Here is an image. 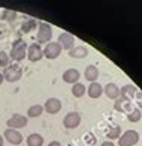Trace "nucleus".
Instances as JSON below:
<instances>
[{
    "label": "nucleus",
    "instance_id": "obj_22",
    "mask_svg": "<svg viewBox=\"0 0 142 146\" xmlns=\"http://www.w3.org/2000/svg\"><path fill=\"white\" fill-rule=\"evenodd\" d=\"M84 94H85V86L82 83H75L72 88V95L76 96V98H81Z\"/></svg>",
    "mask_w": 142,
    "mask_h": 146
},
{
    "label": "nucleus",
    "instance_id": "obj_31",
    "mask_svg": "<svg viewBox=\"0 0 142 146\" xmlns=\"http://www.w3.org/2000/svg\"><path fill=\"white\" fill-rule=\"evenodd\" d=\"M3 82H5V78H3V74H2V72H0V84H2Z\"/></svg>",
    "mask_w": 142,
    "mask_h": 146
},
{
    "label": "nucleus",
    "instance_id": "obj_9",
    "mask_svg": "<svg viewBox=\"0 0 142 146\" xmlns=\"http://www.w3.org/2000/svg\"><path fill=\"white\" fill-rule=\"evenodd\" d=\"M6 125L8 128H12V129H18V128H24L27 125V117L23 116V115H14L12 117H9L8 119V122H6Z\"/></svg>",
    "mask_w": 142,
    "mask_h": 146
},
{
    "label": "nucleus",
    "instance_id": "obj_26",
    "mask_svg": "<svg viewBox=\"0 0 142 146\" xmlns=\"http://www.w3.org/2000/svg\"><path fill=\"white\" fill-rule=\"evenodd\" d=\"M8 63H9V56L5 51H0V68H2V66L6 68Z\"/></svg>",
    "mask_w": 142,
    "mask_h": 146
},
{
    "label": "nucleus",
    "instance_id": "obj_18",
    "mask_svg": "<svg viewBox=\"0 0 142 146\" xmlns=\"http://www.w3.org/2000/svg\"><path fill=\"white\" fill-rule=\"evenodd\" d=\"M36 27H37V21L30 18V20H26L24 23L21 24V32H23V33H30V32L35 30Z\"/></svg>",
    "mask_w": 142,
    "mask_h": 146
},
{
    "label": "nucleus",
    "instance_id": "obj_14",
    "mask_svg": "<svg viewBox=\"0 0 142 146\" xmlns=\"http://www.w3.org/2000/svg\"><path fill=\"white\" fill-rule=\"evenodd\" d=\"M103 90H105V94L109 100H117L120 96V88L115 83H108L105 88H103Z\"/></svg>",
    "mask_w": 142,
    "mask_h": 146
},
{
    "label": "nucleus",
    "instance_id": "obj_17",
    "mask_svg": "<svg viewBox=\"0 0 142 146\" xmlns=\"http://www.w3.org/2000/svg\"><path fill=\"white\" fill-rule=\"evenodd\" d=\"M87 54H88V50L85 47H73L72 50L69 51V56L73 59H84Z\"/></svg>",
    "mask_w": 142,
    "mask_h": 146
},
{
    "label": "nucleus",
    "instance_id": "obj_30",
    "mask_svg": "<svg viewBox=\"0 0 142 146\" xmlns=\"http://www.w3.org/2000/svg\"><path fill=\"white\" fill-rule=\"evenodd\" d=\"M100 146H115V145H114L112 142H103Z\"/></svg>",
    "mask_w": 142,
    "mask_h": 146
},
{
    "label": "nucleus",
    "instance_id": "obj_5",
    "mask_svg": "<svg viewBox=\"0 0 142 146\" xmlns=\"http://www.w3.org/2000/svg\"><path fill=\"white\" fill-rule=\"evenodd\" d=\"M114 109H115L117 111H121V113H129V111H132V109H133V106H132V98H129V96H124V95H120L118 98L115 100Z\"/></svg>",
    "mask_w": 142,
    "mask_h": 146
},
{
    "label": "nucleus",
    "instance_id": "obj_13",
    "mask_svg": "<svg viewBox=\"0 0 142 146\" xmlns=\"http://www.w3.org/2000/svg\"><path fill=\"white\" fill-rule=\"evenodd\" d=\"M79 77H81V75H79V71H78V69H73V68L66 69V71L63 72V82H64V83H69V84L78 83Z\"/></svg>",
    "mask_w": 142,
    "mask_h": 146
},
{
    "label": "nucleus",
    "instance_id": "obj_24",
    "mask_svg": "<svg viewBox=\"0 0 142 146\" xmlns=\"http://www.w3.org/2000/svg\"><path fill=\"white\" fill-rule=\"evenodd\" d=\"M120 136H121V128H120L118 125L115 127H112V128H109V131H108V137L114 140V139H120Z\"/></svg>",
    "mask_w": 142,
    "mask_h": 146
},
{
    "label": "nucleus",
    "instance_id": "obj_20",
    "mask_svg": "<svg viewBox=\"0 0 142 146\" xmlns=\"http://www.w3.org/2000/svg\"><path fill=\"white\" fill-rule=\"evenodd\" d=\"M136 92H138L136 86H133V84H126L124 88H121V90H120V95H124V96H129V98H133V96L136 95Z\"/></svg>",
    "mask_w": 142,
    "mask_h": 146
},
{
    "label": "nucleus",
    "instance_id": "obj_3",
    "mask_svg": "<svg viewBox=\"0 0 142 146\" xmlns=\"http://www.w3.org/2000/svg\"><path fill=\"white\" fill-rule=\"evenodd\" d=\"M52 38V27L48 23H39L37 29V44H48Z\"/></svg>",
    "mask_w": 142,
    "mask_h": 146
},
{
    "label": "nucleus",
    "instance_id": "obj_32",
    "mask_svg": "<svg viewBox=\"0 0 142 146\" xmlns=\"http://www.w3.org/2000/svg\"><path fill=\"white\" fill-rule=\"evenodd\" d=\"M3 142H5V140H3V137H2V134H0V146H3Z\"/></svg>",
    "mask_w": 142,
    "mask_h": 146
},
{
    "label": "nucleus",
    "instance_id": "obj_15",
    "mask_svg": "<svg viewBox=\"0 0 142 146\" xmlns=\"http://www.w3.org/2000/svg\"><path fill=\"white\" fill-rule=\"evenodd\" d=\"M84 77L88 80V82L94 83L97 77H99V69H97L96 65H88V66L85 68V72H84Z\"/></svg>",
    "mask_w": 142,
    "mask_h": 146
},
{
    "label": "nucleus",
    "instance_id": "obj_21",
    "mask_svg": "<svg viewBox=\"0 0 142 146\" xmlns=\"http://www.w3.org/2000/svg\"><path fill=\"white\" fill-rule=\"evenodd\" d=\"M43 111H45V110H43V106L36 104V106H31L30 109L27 110V116H29V117H39Z\"/></svg>",
    "mask_w": 142,
    "mask_h": 146
},
{
    "label": "nucleus",
    "instance_id": "obj_6",
    "mask_svg": "<svg viewBox=\"0 0 142 146\" xmlns=\"http://www.w3.org/2000/svg\"><path fill=\"white\" fill-rule=\"evenodd\" d=\"M43 56H45L46 59H50V60H52V59H57L60 54H62V47L58 45V42H48L46 47L43 48Z\"/></svg>",
    "mask_w": 142,
    "mask_h": 146
},
{
    "label": "nucleus",
    "instance_id": "obj_1",
    "mask_svg": "<svg viewBox=\"0 0 142 146\" xmlns=\"http://www.w3.org/2000/svg\"><path fill=\"white\" fill-rule=\"evenodd\" d=\"M27 54V44L24 39H15L12 44V50H10V57L17 62H21L23 59H26Z\"/></svg>",
    "mask_w": 142,
    "mask_h": 146
},
{
    "label": "nucleus",
    "instance_id": "obj_10",
    "mask_svg": "<svg viewBox=\"0 0 142 146\" xmlns=\"http://www.w3.org/2000/svg\"><path fill=\"white\" fill-rule=\"evenodd\" d=\"M58 45L64 48V50H72V48L75 47V36L67 33V32H64V33H62L58 36Z\"/></svg>",
    "mask_w": 142,
    "mask_h": 146
},
{
    "label": "nucleus",
    "instance_id": "obj_16",
    "mask_svg": "<svg viewBox=\"0 0 142 146\" xmlns=\"http://www.w3.org/2000/svg\"><path fill=\"white\" fill-rule=\"evenodd\" d=\"M87 94H88L90 98H99V96L103 94V88L99 84V83H90V86L87 88Z\"/></svg>",
    "mask_w": 142,
    "mask_h": 146
},
{
    "label": "nucleus",
    "instance_id": "obj_12",
    "mask_svg": "<svg viewBox=\"0 0 142 146\" xmlns=\"http://www.w3.org/2000/svg\"><path fill=\"white\" fill-rule=\"evenodd\" d=\"M43 110H45L46 113H50V115H56V113H58L60 110H62V101H60L58 98L46 100L45 106H43Z\"/></svg>",
    "mask_w": 142,
    "mask_h": 146
},
{
    "label": "nucleus",
    "instance_id": "obj_8",
    "mask_svg": "<svg viewBox=\"0 0 142 146\" xmlns=\"http://www.w3.org/2000/svg\"><path fill=\"white\" fill-rule=\"evenodd\" d=\"M79 123H81V116H79V113H76V111L67 113V115L64 116V119H63V125L66 128H69V129L76 128Z\"/></svg>",
    "mask_w": 142,
    "mask_h": 146
},
{
    "label": "nucleus",
    "instance_id": "obj_7",
    "mask_svg": "<svg viewBox=\"0 0 142 146\" xmlns=\"http://www.w3.org/2000/svg\"><path fill=\"white\" fill-rule=\"evenodd\" d=\"M27 57H29V60H31V62L41 60V59L43 57V51H42L41 45L35 42V44L27 47Z\"/></svg>",
    "mask_w": 142,
    "mask_h": 146
},
{
    "label": "nucleus",
    "instance_id": "obj_25",
    "mask_svg": "<svg viewBox=\"0 0 142 146\" xmlns=\"http://www.w3.org/2000/svg\"><path fill=\"white\" fill-rule=\"evenodd\" d=\"M17 18V12L15 11H10V9H5L3 14H2V20L5 21H14Z\"/></svg>",
    "mask_w": 142,
    "mask_h": 146
},
{
    "label": "nucleus",
    "instance_id": "obj_2",
    "mask_svg": "<svg viewBox=\"0 0 142 146\" xmlns=\"http://www.w3.org/2000/svg\"><path fill=\"white\" fill-rule=\"evenodd\" d=\"M23 77V69H21L18 65H10V66H6L3 71V78L9 83H15Z\"/></svg>",
    "mask_w": 142,
    "mask_h": 146
},
{
    "label": "nucleus",
    "instance_id": "obj_27",
    "mask_svg": "<svg viewBox=\"0 0 142 146\" xmlns=\"http://www.w3.org/2000/svg\"><path fill=\"white\" fill-rule=\"evenodd\" d=\"M136 104H138V109H142V92H136Z\"/></svg>",
    "mask_w": 142,
    "mask_h": 146
},
{
    "label": "nucleus",
    "instance_id": "obj_11",
    "mask_svg": "<svg viewBox=\"0 0 142 146\" xmlns=\"http://www.w3.org/2000/svg\"><path fill=\"white\" fill-rule=\"evenodd\" d=\"M5 139L8 140L10 145H20L23 142V134H21L18 129H12V128H8L6 131H5Z\"/></svg>",
    "mask_w": 142,
    "mask_h": 146
},
{
    "label": "nucleus",
    "instance_id": "obj_28",
    "mask_svg": "<svg viewBox=\"0 0 142 146\" xmlns=\"http://www.w3.org/2000/svg\"><path fill=\"white\" fill-rule=\"evenodd\" d=\"M84 140H85V142H88V143H93V142H94V137H91V134H87V136L84 137Z\"/></svg>",
    "mask_w": 142,
    "mask_h": 146
},
{
    "label": "nucleus",
    "instance_id": "obj_4",
    "mask_svg": "<svg viewBox=\"0 0 142 146\" xmlns=\"http://www.w3.org/2000/svg\"><path fill=\"white\" fill-rule=\"evenodd\" d=\"M139 142V134L135 129H127L123 136H120L118 145L120 146H133Z\"/></svg>",
    "mask_w": 142,
    "mask_h": 146
},
{
    "label": "nucleus",
    "instance_id": "obj_23",
    "mask_svg": "<svg viewBox=\"0 0 142 146\" xmlns=\"http://www.w3.org/2000/svg\"><path fill=\"white\" fill-rule=\"evenodd\" d=\"M142 117V111L139 109H132V111L127 113V119L130 122H139Z\"/></svg>",
    "mask_w": 142,
    "mask_h": 146
},
{
    "label": "nucleus",
    "instance_id": "obj_29",
    "mask_svg": "<svg viewBox=\"0 0 142 146\" xmlns=\"http://www.w3.org/2000/svg\"><path fill=\"white\" fill-rule=\"evenodd\" d=\"M48 146H62V143L57 142V140H54V142H50V145Z\"/></svg>",
    "mask_w": 142,
    "mask_h": 146
},
{
    "label": "nucleus",
    "instance_id": "obj_19",
    "mask_svg": "<svg viewBox=\"0 0 142 146\" xmlns=\"http://www.w3.org/2000/svg\"><path fill=\"white\" fill-rule=\"evenodd\" d=\"M43 145V137L41 134H30L27 137V146H42Z\"/></svg>",
    "mask_w": 142,
    "mask_h": 146
}]
</instances>
